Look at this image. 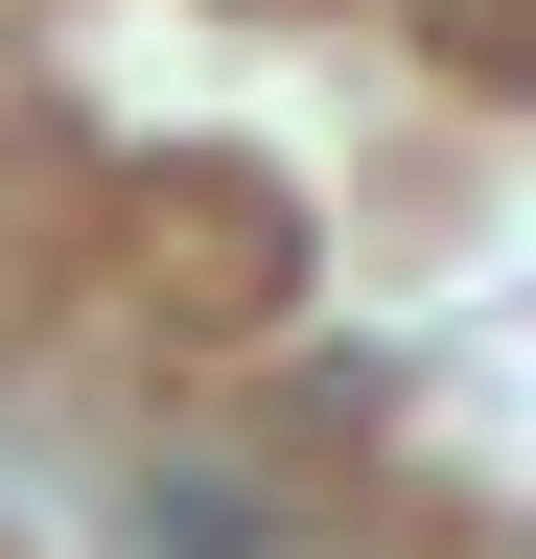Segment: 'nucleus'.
<instances>
[{
	"instance_id": "obj_1",
	"label": "nucleus",
	"mask_w": 536,
	"mask_h": 559,
	"mask_svg": "<svg viewBox=\"0 0 536 559\" xmlns=\"http://www.w3.org/2000/svg\"><path fill=\"white\" fill-rule=\"evenodd\" d=\"M117 513H141V559H303V513H281L257 466H141Z\"/></svg>"
}]
</instances>
